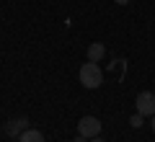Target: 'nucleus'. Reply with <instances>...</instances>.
Listing matches in <instances>:
<instances>
[{
    "mask_svg": "<svg viewBox=\"0 0 155 142\" xmlns=\"http://www.w3.org/2000/svg\"><path fill=\"white\" fill-rule=\"evenodd\" d=\"M78 78H80V85L88 88V91H96V88L104 83V72H101L98 62H83V67H80V72H78Z\"/></svg>",
    "mask_w": 155,
    "mask_h": 142,
    "instance_id": "1",
    "label": "nucleus"
},
{
    "mask_svg": "<svg viewBox=\"0 0 155 142\" xmlns=\"http://www.w3.org/2000/svg\"><path fill=\"white\" fill-rule=\"evenodd\" d=\"M134 106H137V114H142V116H155V93L142 91V93L137 96V101H134Z\"/></svg>",
    "mask_w": 155,
    "mask_h": 142,
    "instance_id": "2",
    "label": "nucleus"
},
{
    "mask_svg": "<svg viewBox=\"0 0 155 142\" xmlns=\"http://www.w3.org/2000/svg\"><path fill=\"white\" fill-rule=\"evenodd\" d=\"M78 132L83 137H88V140H93V137L101 134V121L96 116H83V119L78 121Z\"/></svg>",
    "mask_w": 155,
    "mask_h": 142,
    "instance_id": "3",
    "label": "nucleus"
},
{
    "mask_svg": "<svg viewBox=\"0 0 155 142\" xmlns=\"http://www.w3.org/2000/svg\"><path fill=\"white\" fill-rule=\"evenodd\" d=\"M26 124H28V119H26V116H16V119H11L5 127H3V132H5V137H21L23 132L28 129Z\"/></svg>",
    "mask_w": 155,
    "mask_h": 142,
    "instance_id": "4",
    "label": "nucleus"
},
{
    "mask_svg": "<svg viewBox=\"0 0 155 142\" xmlns=\"http://www.w3.org/2000/svg\"><path fill=\"white\" fill-rule=\"evenodd\" d=\"M104 57H106V47H104L101 41H93V44L88 47V60H91V62H101Z\"/></svg>",
    "mask_w": 155,
    "mask_h": 142,
    "instance_id": "5",
    "label": "nucleus"
},
{
    "mask_svg": "<svg viewBox=\"0 0 155 142\" xmlns=\"http://www.w3.org/2000/svg\"><path fill=\"white\" fill-rule=\"evenodd\" d=\"M18 142H44V134L39 129H26L21 137H18Z\"/></svg>",
    "mask_w": 155,
    "mask_h": 142,
    "instance_id": "6",
    "label": "nucleus"
},
{
    "mask_svg": "<svg viewBox=\"0 0 155 142\" xmlns=\"http://www.w3.org/2000/svg\"><path fill=\"white\" fill-rule=\"evenodd\" d=\"M142 119H145V116H142V114H134V116H132V119H129V124H132V127H134V129H140V127H142Z\"/></svg>",
    "mask_w": 155,
    "mask_h": 142,
    "instance_id": "7",
    "label": "nucleus"
},
{
    "mask_svg": "<svg viewBox=\"0 0 155 142\" xmlns=\"http://www.w3.org/2000/svg\"><path fill=\"white\" fill-rule=\"evenodd\" d=\"M116 5H129V3H132V0H114Z\"/></svg>",
    "mask_w": 155,
    "mask_h": 142,
    "instance_id": "8",
    "label": "nucleus"
},
{
    "mask_svg": "<svg viewBox=\"0 0 155 142\" xmlns=\"http://www.w3.org/2000/svg\"><path fill=\"white\" fill-rule=\"evenodd\" d=\"M72 142H88V137H83V134H80V137H75Z\"/></svg>",
    "mask_w": 155,
    "mask_h": 142,
    "instance_id": "9",
    "label": "nucleus"
},
{
    "mask_svg": "<svg viewBox=\"0 0 155 142\" xmlns=\"http://www.w3.org/2000/svg\"><path fill=\"white\" fill-rule=\"evenodd\" d=\"M150 127H153V132H155V116H150Z\"/></svg>",
    "mask_w": 155,
    "mask_h": 142,
    "instance_id": "10",
    "label": "nucleus"
},
{
    "mask_svg": "<svg viewBox=\"0 0 155 142\" xmlns=\"http://www.w3.org/2000/svg\"><path fill=\"white\" fill-rule=\"evenodd\" d=\"M88 142H104V140H101V137H93V140H88Z\"/></svg>",
    "mask_w": 155,
    "mask_h": 142,
    "instance_id": "11",
    "label": "nucleus"
}]
</instances>
